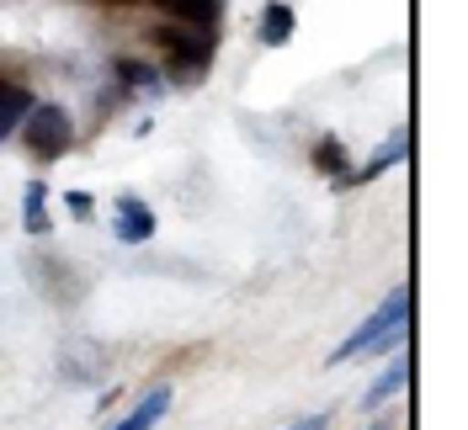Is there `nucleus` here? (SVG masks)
Here are the masks:
<instances>
[{
  "label": "nucleus",
  "instance_id": "423d86ee",
  "mask_svg": "<svg viewBox=\"0 0 468 430\" xmlns=\"http://www.w3.org/2000/svg\"><path fill=\"white\" fill-rule=\"evenodd\" d=\"M160 5L171 11L176 22H186V27H213L224 16V0H160Z\"/></svg>",
  "mask_w": 468,
  "mask_h": 430
},
{
  "label": "nucleus",
  "instance_id": "f257e3e1",
  "mask_svg": "<svg viewBox=\"0 0 468 430\" xmlns=\"http://www.w3.org/2000/svg\"><path fill=\"white\" fill-rule=\"evenodd\" d=\"M405 330H410V287H394L378 309L330 351V362L341 367V362H356V356H367V351H383L388 341H405Z\"/></svg>",
  "mask_w": 468,
  "mask_h": 430
},
{
  "label": "nucleus",
  "instance_id": "1a4fd4ad",
  "mask_svg": "<svg viewBox=\"0 0 468 430\" xmlns=\"http://www.w3.org/2000/svg\"><path fill=\"white\" fill-rule=\"evenodd\" d=\"M288 37H292V11H288V5H266V11H261V43L282 48Z\"/></svg>",
  "mask_w": 468,
  "mask_h": 430
},
{
  "label": "nucleus",
  "instance_id": "39448f33",
  "mask_svg": "<svg viewBox=\"0 0 468 430\" xmlns=\"http://www.w3.org/2000/svg\"><path fill=\"white\" fill-rule=\"evenodd\" d=\"M149 234H154V213H149V202H139V197L117 202V239H122V245H144Z\"/></svg>",
  "mask_w": 468,
  "mask_h": 430
},
{
  "label": "nucleus",
  "instance_id": "4468645a",
  "mask_svg": "<svg viewBox=\"0 0 468 430\" xmlns=\"http://www.w3.org/2000/svg\"><path fill=\"white\" fill-rule=\"evenodd\" d=\"M64 202H69L80 218H90V192H64Z\"/></svg>",
  "mask_w": 468,
  "mask_h": 430
},
{
  "label": "nucleus",
  "instance_id": "7ed1b4c3",
  "mask_svg": "<svg viewBox=\"0 0 468 430\" xmlns=\"http://www.w3.org/2000/svg\"><path fill=\"white\" fill-rule=\"evenodd\" d=\"M160 43L171 54V75H197V69L213 64V37H207V27L176 22V27H160Z\"/></svg>",
  "mask_w": 468,
  "mask_h": 430
},
{
  "label": "nucleus",
  "instance_id": "f03ea898",
  "mask_svg": "<svg viewBox=\"0 0 468 430\" xmlns=\"http://www.w3.org/2000/svg\"><path fill=\"white\" fill-rule=\"evenodd\" d=\"M22 133H27V149L37 160H58L69 139H75V128H69V112L64 107H37L32 101V112L22 117Z\"/></svg>",
  "mask_w": 468,
  "mask_h": 430
},
{
  "label": "nucleus",
  "instance_id": "2eb2a0df",
  "mask_svg": "<svg viewBox=\"0 0 468 430\" xmlns=\"http://www.w3.org/2000/svg\"><path fill=\"white\" fill-rule=\"evenodd\" d=\"M330 425V414H309V420H298V425H288V430H324Z\"/></svg>",
  "mask_w": 468,
  "mask_h": 430
},
{
  "label": "nucleus",
  "instance_id": "20e7f679",
  "mask_svg": "<svg viewBox=\"0 0 468 430\" xmlns=\"http://www.w3.org/2000/svg\"><path fill=\"white\" fill-rule=\"evenodd\" d=\"M171 399H176V388H171V383H154V388H149L144 399L133 404V409H128V414H122V420H117L112 430H154L160 420H165Z\"/></svg>",
  "mask_w": 468,
  "mask_h": 430
},
{
  "label": "nucleus",
  "instance_id": "9d476101",
  "mask_svg": "<svg viewBox=\"0 0 468 430\" xmlns=\"http://www.w3.org/2000/svg\"><path fill=\"white\" fill-rule=\"evenodd\" d=\"M22 207H27V234H43V229H48V213H43V207H48V186H43V181H32V186H27Z\"/></svg>",
  "mask_w": 468,
  "mask_h": 430
},
{
  "label": "nucleus",
  "instance_id": "0eeeda50",
  "mask_svg": "<svg viewBox=\"0 0 468 430\" xmlns=\"http://www.w3.org/2000/svg\"><path fill=\"white\" fill-rule=\"evenodd\" d=\"M405 383H410V362L399 356V362H394V367H388V372H383L367 393H362V409H378V404H388L394 393H405Z\"/></svg>",
  "mask_w": 468,
  "mask_h": 430
},
{
  "label": "nucleus",
  "instance_id": "6e6552de",
  "mask_svg": "<svg viewBox=\"0 0 468 430\" xmlns=\"http://www.w3.org/2000/svg\"><path fill=\"white\" fill-rule=\"evenodd\" d=\"M32 112V96L22 86H0V143H5V133H16L22 128V117Z\"/></svg>",
  "mask_w": 468,
  "mask_h": 430
},
{
  "label": "nucleus",
  "instance_id": "f8f14e48",
  "mask_svg": "<svg viewBox=\"0 0 468 430\" xmlns=\"http://www.w3.org/2000/svg\"><path fill=\"white\" fill-rule=\"evenodd\" d=\"M117 75H122L128 86H139V90H160V75H154L149 64H133V58H122V64H117Z\"/></svg>",
  "mask_w": 468,
  "mask_h": 430
},
{
  "label": "nucleus",
  "instance_id": "9b49d317",
  "mask_svg": "<svg viewBox=\"0 0 468 430\" xmlns=\"http://www.w3.org/2000/svg\"><path fill=\"white\" fill-rule=\"evenodd\" d=\"M405 143H410L405 133H394V139L383 143V149L373 154V160H367V171H356V175H362V181H367V175H383L388 165H394V160H399V154H405Z\"/></svg>",
  "mask_w": 468,
  "mask_h": 430
},
{
  "label": "nucleus",
  "instance_id": "dca6fc26",
  "mask_svg": "<svg viewBox=\"0 0 468 430\" xmlns=\"http://www.w3.org/2000/svg\"><path fill=\"white\" fill-rule=\"evenodd\" d=\"M378 430H388V425H378Z\"/></svg>",
  "mask_w": 468,
  "mask_h": 430
},
{
  "label": "nucleus",
  "instance_id": "ddd939ff",
  "mask_svg": "<svg viewBox=\"0 0 468 430\" xmlns=\"http://www.w3.org/2000/svg\"><path fill=\"white\" fill-rule=\"evenodd\" d=\"M314 165H320V171H330V175H341V171H346V154H341V143H335V139H320V149H314Z\"/></svg>",
  "mask_w": 468,
  "mask_h": 430
},
{
  "label": "nucleus",
  "instance_id": "f3484780",
  "mask_svg": "<svg viewBox=\"0 0 468 430\" xmlns=\"http://www.w3.org/2000/svg\"><path fill=\"white\" fill-rule=\"evenodd\" d=\"M117 5H122V0H117Z\"/></svg>",
  "mask_w": 468,
  "mask_h": 430
}]
</instances>
